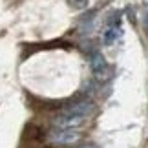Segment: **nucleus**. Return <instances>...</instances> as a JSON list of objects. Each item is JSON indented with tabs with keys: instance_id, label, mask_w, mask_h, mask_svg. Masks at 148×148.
I'll return each instance as SVG.
<instances>
[{
	"instance_id": "1",
	"label": "nucleus",
	"mask_w": 148,
	"mask_h": 148,
	"mask_svg": "<svg viewBox=\"0 0 148 148\" xmlns=\"http://www.w3.org/2000/svg\"><path fill=\"white\" fill-rule=\"evenodd\" d=\"M90 62H92V70L93 75L99 79V81H108L110 79V68H108L104 57H102L101 51H93L92 57H90Z\"/></svg>"
},
{
	"instance_id": "2",
	"label": "nucleus",
	"mask_w": 148,
	"mask_h": 148,
	"mask_svg": "<svg viewBox=\"0 0 148 148\" xmlns=\"http://www.w3.org/2000/svg\"><path fill=\"white\" fill-rule=\"evenodd\" d=\"M49 139L55 145H71L75 141H79V134L75 130H57V132L49 135Z\"/></svg>"
},
{
	"instance_id": "3",
	"label": "nucleus",
	"mask_w": 148,
	"mask_h": 148,
	"mask_svg": "<svg viewBox=\"0 0 148 148\" xmlns=\"http://www.w3.org/2000/svg\"><path fill=\"white\" fill-rule=\"evenodd\" d=\"M84 117H79V115H66L62 113L55 119V126H59V130H73L77 128L79 124H82Z\"/></svg>"
},
{
	"instance_id": "4",
	"label": "nucleus",
	"mask_w": 148,
	"mask_h": 148,
	"mask_svg": "<svg viewBox=\"0 0 148 148\" xmlns=\"http://www.w3.org/2000/svg\"><path fill=\"white\" fill-rule=\"evenodd\" d=\"M92 110H93V104H92L90 101H79V102H75L73 106L68 108L64 113H66V115H79V117H86Z\"/></svg>"
},
{
	"instance_id": "5",
	"label": "nucleus",
	"mask_w": 148,
	"mask_h": 148,
	"mask_svg": "<svg viewBox=\"0 0 148 148\" xmlns=\"http://www.w3.org/2000/svg\"><path fill=\"white\" fill-rule=\"evenodd\" d=\"M117 37H119V29H115V27H108L106 33H104V44L106 46H112Z\"/></svg>"
},
{
	"instance_id": "6",
	"label": "nucleus",
	"mask_w": 148,
	"mask_h": 148,
	"mask_svg": "<svg viewBox=\"0 0 148 148\" xmlns=\"http://www.w3.org/2000/svg\"><path fill=\"white\" fill-rule=\"evenodd\" d=\"M143 24H145V29L148 31V9L145 11V20H143Z\"/></svg>"
},
{
	"instance_id": "7",
	"label": "nucleus",
	"mask_w": 148,
	"mask_h": 148,
	"mask_svg": "<svg viewBox=\"0 0 148 148\" xmlns=\"http://www.w3.org/2000/svg\"><path fill=\"white\" fill-rule=\"evenodd\" d=\"M79 148H97V146H93V145H84V146H79Z\"/></svg>"
}]
</instances>
